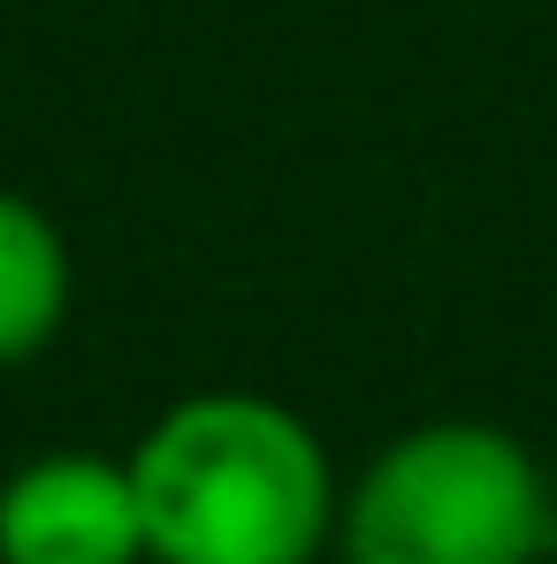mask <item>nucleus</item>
I'll return each mask as SVG.
<instances>
[{
	"instance_id": "nucleus-1",
	"label": "nucleus",
	"mask_w": 557,
	"mask_h": 564,
	"mask_svg": "<svg viewBox=\"0 0 557 564\" xmlns=\"http://www.w3.org/2000/svg\"><path fill=\"white\" fill-rule=\"evenodd\" d=\"M130 480L146 564H313L344 511L321 435L253 389H199L169 404L138 435Z\"/></svg>"
},
{
	"instance_id": "nucleus-2",
	"label": "nucleus",
	"mask_w": 557,
	"mask_h": 564,
	"mask_svg": "<svg viewBox=\"0 0 557 564\" xmlns=\"http://www.w3.org/2000/svg\"><path fill=\"white\" fill-rule=\"evenodd\" d=\"M557 473L496 420H428L374 451L336 511L344 564H543Z\"/></svg>"
},
{
	"instance_id": "nucleus-3",
	"label": "nucleus",
	"mask_w": 557,
	"mask_h": 564,
	"mask_svg": "<svg viewBox=\"0 0 557 564\" xmlns=\"http://www.w3.org/2000/svg\"><path fill=\"white\" fill-rule=\"evenodd\" d=\"M0 564H146L130 458L46 451L0 480Z\"/></svg>"
},
{
	"instance_id": "nucleus-4",
	"label": "nucleus",
	"mask_w": 557,
	"mask_h": 564,
	"mask_svg": "<svg viewBox=\"0 0 557 564\" xmlns=\"http://www.w3.org/2000/svg\"><path fill=\"white\" fill-rule=\"evenodd\" d=\"M69 321V237L62 221L0 184V375L39 359Z\"/></svg>"
}]
</instances>
